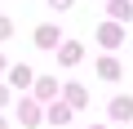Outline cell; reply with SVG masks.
<instances>
[{"instance_id":"9","label":"cell","mask_w":133,"mask_h":129,"mask_svg":"<svg viewBox=\"0 0 133 129\" xmlns=\"http://www.w3.org/2000/svg\"><path fill=\"white\" fill-rule=\"evenodd\" d=\"M58 62H62V67H76V62H80V45H62Z\"/></svg>"},{"instance_id":"8","label":"cell","mask_w":133,"mask_h":129,"mask_svg":"<svg viewBox=\"0 0 133 129\" xmlns=\"http://www.w3.org/2000/svg\"><path fill=\"white\" fill-rule=\"evenodd\" d=\"M98 76H102V80H120V62H115V58H102V62H98Z\"/></svg>"},{"instance_id":"16","label":"cell","mask_w":133,"mask_h":129,"mask_svg":"<svg viewBox=\"0 0 133 129\" xmlns=\"http://www.w3.org/2000/svg\"><path fill=\"white\" fill-rule=\"evenodd\" d=\"M0 129H5V120H0Z\"/></svg>"},{"instance_id":"5","label":"cell","mask_w":133,"mask_h":129,"mask_svg":"<svg viewBox=\"0 0 133 129\" xmlns=\"http://www.w3.org/2000/svg\"><path fill=\"white\" fill-rule=\"evenodd\" d=\"M111 120H133V98H111Z\"/></svg>"},{"instance_id":"14","label":"cell","mask_w":133,"mask_h":129,"mask_svg":"<svg viewBox=\"0 0 133 129\" xmlns=\"http://www.w3.org/2000/svg\"><path fill=\"white\" fill-rule=\"evenodd\" d=\"M0 71H5V53H0Z\"/></svg>"},{"instance_id":"4","label":"cell","mask_w":133,"mask_h":129,"mask_svg":"<svg viewBox=\"0 0 133 129\" xmlns=\"http://www.w3.org/2000/svg\"><path fill=\"white\" fill-rule=\"evenodd\" d=\"M31 80H36V76H31V67H22V62H18V67H9V85H14V89H27Z\"/></svg>"},{"instance_id":"12","label":"cell","mask_w":133,"mask_h":129,"mask_svg":"<svg viewBox=\"0 0 133 129\" xmlns=\"http://www.w3.org/2000/svg\"><path fill=\"white\" fill-rule=\"evenodd\" d=\"M9 31H14V22H9L5 14H0V40H9Z\"/></svg>"},{"instance_id":"1","label":"cell","mask_w":133,"mask_h":129,"mask_svg":"<svg viewBox=\"0 0 133 129\" xmlns=\"http://www.w3.org/2000/svg\"><path fill=\"white\" fill-rule=\"evenodd\" d=\"M98 40H102L107 49H115V45L124 40V22H115V18H111V22H102V27H98Z\"/></svg>"},{"instance_id":"10","label":"cell","mask_w":133,"mask_h":129,"mask_svg":"<svg viewBox=\"0 0 133 129\" xmlns=\"http://www.w3.org/2000/svg\"><path fill=\"white\" fill-rule=\"evenodd\" d=\"M36 94H40V98H53V94H58V85H53V76H44V80L36 85Z\"/></svg>"},{"instance_id":"11","label":"cell","mask_w":133,"mask_h":129,"mask_svg":"<svg viewBox=\"0 0 133 129\" xmlns=\"http://www.w3.org/2000/svg\"><path fill=\"white\" fill-rule=\"evenodd\" d=\"M66 102H71V107H84V89L71 85V89H66Z\"/></svg>"},{"instance_id":"17","label":"cell","mask_w":133,"mask_h":129,"mask_svg":"<svg viewBox=\"0 0 133 129\" xmlns=\"http://www.w3.org/2000/svg\"><path fill=\"white\" fill-rule=\"evenodd\" d=\"M58 129H66V125H58Z\"/></svg>"},{"instance_id":"7","label":"cell","mask_w":133,"mask_h":129,"mask_svg":"<svg viewBox=\"0 0 133 129\" xmlns=\"http://www.w3.org/2000/svg\"><path fill=\"white\" fill-rule=\"evenodd\" d=\"M49 120H53V129L58 125H71V107H66V102H53L49 107Z\"/></svg>"},{"instance_id":"15","label":"cell","mask_w":133,"mask_h":129,"mask_svg":"<svg viewBox=\"0 0 133 129\" xmlns=\"http://www.w3.org/2000/svg\"><path fill=\"white\" fill-rule=\"evenodd\" d=\"M0 102H5V89H0Z\"/></svg>"},{"instance_id":"6","label":"cell","mask_w":133,"mask_h":129,"mask_svg":"<svg viewBox=\"0 0 133 129\" xmlns=\"http://www.w3.org/2000/svg\"><path fill=\"white\" fill-rule=\"evenodd\" d=\"M18 120H22L27 129H31V125H40V107H36V102H18Z\"/></svg>"},{"instance_id":"3","label":"cell","mask_w":133,"mask_h":129,"mask_svg":"<svg viewBox=\"0 0 133 129\" xmlns=\"http://www.w3.org/2000/svg\"><path fill=\"white\" fill-rule=\"evenodd\" d=\"M107 9H111V18H115V22H133V0H111Z\"/></svg>"},{"instance_id":"18","label":"cell","mask_w":133,"mask_h":129,"mask_svg":"<svg viewBox=\"0 0 133 129\" xmlns=\"http://www.w3.org/2000/svg\"><path fill=\"white\" fill-rule=\"evenodd\" d=\"M93 129H102V125H93Z\"/></svg>"},{"instance_id":"13","label":"cell","mask_w":133,"mask_h":129,"mask_svg":"<svg viewBox=\"0 0 133 129\" xmlns=\"http://www.w3.org/2000/svg\"><path fill=\"white\" fill-rule=\"evenodd\" d=\"M49 5H53V9H71V0H49Z\"/></svg>"},{"instance_id":"2","label":"cell","mask_w":133,"mask_h":129,"mask_svg":"<svg viewBox=\"0 0 133 129\" xmlns=\"http://www.w3.org/2000/svg\"><path fill=\"white\" fill-rule=\"evenodd\" d=\"M36 45H40V49H58V45H62V36H58V27H53V22H44V27H36Z\"/></svg>"}]
</instances>
